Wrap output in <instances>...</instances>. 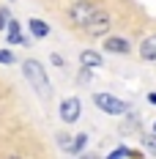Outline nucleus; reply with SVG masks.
Segmentation results:
<instances>
[{
    "label": "nucleus",
    "mask_w": 156,
    "mask_h": 159,
    "mask_svg": "<svg viewBox=\"0 0 156 159\" xmlns=\"http://www.w3.org/2000/svg\"><path fill=\"white\" fill-rule=\"evenodd\" d=\"M16 58H14V52L11 49H0V63H14Z\"/></svg>",
    "instance_id": "obj_14"
},
{
    "label": "nucleus",
    "mask_w": 156,
    "mask_h": 159,
    "mask_svg": "<svg viewBox=\"0 0 156 159\" xmlns=\"http://www.w3.org/2000/svg\"><path fill=\"white\" fill-rule=\"evenodd\" d=\"M112 25H115V16L109 14L107 8H99V11L88 19V25L82 28V36H85V39H91V41H96V39H104V36H109Z\"/></svg>",
    "instance_id": "obj_3"
},
{
    "label": "nucleus",
    "mask_w": 156,
    "mask_h": 159,
    "mask_svg": "<svg viewBox=\"0 0 156 159\" xmlns=\"http://www.w3.org/2000/svg\"><path fill=\"white\" fill-rule=\"evenodd\" d=\"M142 143H145V148L151 154H156V137H142Z\"/></svg>",
    "instance_id": "obj_16"
},
{
    "label": "nucleus",
    "mask_w": 156,
    "mask_h": 159,
    "mask_svg": "<svg viewBox=\"0 0 156 159\" xmlns=\"http://www.w3.org/2000/svg\"><path fill=\"white\" fill-rule=\"evenodd\" d=\"M79 63L82 66H101V55H99V52H93V49H82V52H79Z\"/></svg>",
    "instance_id": "obj_9"
},
{
    "label": "nucleus",
    "mask_w": 156,
    "mask_h": 159,
    "mask_svg": "<svg viewBox=\"0 0 156 159\" xmlns=\"http://www.w3.org/2000/svg\"><path fill=\"white\" fill-rule=\"evenodd\" d=\"M148 102H151V104H156V91H154V93H148Z\"/></svg>",
    "instance_id": "obj_18"
},
{
    "label": "nucleus",
    "mask_w": 156,
    "mask_h": 159,
    "mask_svg": "<svg viewBox=\"0 0 156 159\" xmlns=\"http://www.w3.org/2000/svg\"><path fill=\"white\" fill-rule=\"evenodd\" d=\"M8 22H11V11H8V6H3L0 8V33L8 28Z\"/></svg>",
    "instance_id": "obj_12"
},
{
    "label": "nucleus",
    "mask_w": 156,
    "mask_h": 159,
    "mask_svg": "<svg viewBox=\"0 0 156 159\" xmlns=\"http://www.w3.org/2000/svg\"><path fill=\"white\" fill-rule=\"evenodd\" d=\"M79 118V99L71 96V99H63L60 102V121L63 124H74Z\"/></svg>",
    "instance_id": "obj_5"
},
{
    "label": "nucleus",
    "mask_w": 156,
    "mask_h": 159,
    "mask_svg": "<svg viewBox=\"0 0 156 159\" xmlns=\"http://www.w3.org/2000/svg\"><path fill=\"white\" fill-rule=\"evenodd\" d=\"M101 6H99V0H77V3H71L69 6V11H66V25L69 28H74V30H82L85 25H88V19L99 11Z\"/></svg>",
    "instance_id": "obj_2"
},
{
    "label": "nucleus",
    "mask_w": 156,
    "mask_h": 159,
    "mask_svg": "<svg viewBox=\"0 0 156 159\" xmlns=\"http://www.w3.org/2000/svg\"><path fill=\"white\" fill-rule=\"evenodd\" d=\"M115 157H134V159H140L142 151H134V148H126V145H121V148H112V151H109V159H115Z\"/></svg>",
    "instance_id": "obj_10"
},
{
    "label": "nucleus",
    "mask_w": 156,
    "mask_h": 159,
    "mask_svg": "<svg viewBox=\"0 0 156 159\" xmlns=\"http://www.w3.org/2000/svg\"><path fill=\"white\" fill-rule=\"evenodd\" d=\"M22 74H25V80L33 85V91L41 96L44 102H49V96H52V85H49V80H47L44 63L36 61V58H28V61L22 63Z\"/></svg>",
    "instance_id": "obj_1"
},
{
    "label": "nucleus",
    "mask_w": 156,
    "mask_h": 159,
    "mask_svg": "<svg viewBox=\"0 0 156 159\" xmlns=\"http://www.w3.org/2000/svg\"><path fill=\"white\" fill-rule=\"evenodd\" d=\"M93 80V74H91V66H82L79 69V82H91Z\"/></svg>",
    "instance_id": "obj_15"
},
{
    "label": "nucleus",
    "mask_w": 156,
    "mask_h": 159,
    "mask_svg": "<svg viewBox=\"0 0 156 159\" xmlns=\"http://www.w3.org/2000/svg\"><path fill=\"white\" fill-rule=\"evenodd\" d=\"M154 132H156V124H154Z\"/></svg>",
    "instance_id": "obj_19"
},
{
    "label": "nucleus",
    "mask_w": 156,
    "mask_h": 159,
    "mask_svg": "<svg viewBox=\"0 0 156 159\" xmlns=\"http://www.w3.org/2000/svg\"><path fill=\"white\" fill-rule=\"evenodd\" d=\"M93 102H96V107L104 112V115H123V112L129 110V104L121 102V99H115L112 93H96Z\"/></svg>",
    "instance_id": "obj_4"
},
{
    "label": "nucleus",
    "mask_w": 156,
    "mask_h": 159,
    "mask_svg": "<svg viewBox=\"0 0 156 159\" xmlns=\"http://www.w3.org/2000/svg\"><path fill=\"white\" fill-rule=\"evenodd\" d=\"M28 28H30V33L36 36V39H47L49 36V25L44 22V19H36V16H33L30 22H28Z\"/></svg>",
    "instance_id": "obj_8"
},
{
    "label": "nucleus",
    "mask_w": 156,
    "mask_h": 159,
    "mask_svg": "<svg viewBox=\"0 0 156 159\" xmlns=\"http://www.w3.org/2000/svg\"><path fill=\"white\" fill-rule=\"evenodd\" d=\"M52 63H55V66H66V61H63L58 52H52Z\"/></svg>",
    "instance_id": "obj_17"
},
{
    "label": "nucleus",
    "mask_w": 156,
    "mask_h": 159,
    "mask_svg": "<svg viewBox=\"0 0 156 159\" xmlns=\"http://www.w3.org/2000/svg\"><path fill=\"white\" fill-rule=\"evenodd\" d=\"M55 137H58V145H60L63 151H69V148H71V134L60 132V134H55Z\"/></svg>",
    "instance_id": "obj_13"
},
{
    "label": "nucleus",
    "mask_w": 156,
    "mask_h": 159,
    "mask_svg": "<svg viewBox=\"0 0 156 159\" xmlns=\"http://www.w3.org/2000/svg\"><path fill=\"white\" fill-rule=\"evenodd\" d=\"M104 49L112 52V55H129L131 52V44H129V39H123V36H104Z\"/></svg>",
    "instance_id": "obj_6"
},
{
    "label": "nucleus",
    "mask_w": 156,
    "mask_h": 159,
    "mask_svg": "<svg viewBox=\"0 0 156 159\" xmlns=\"http://www.w3.org/2000/svg\"><path fill=\"white\" fill-rule=\"evenodd\" d=\"M137 55H140V61H145V63H156V33L148 36V39H142Z\"/></svg>",
    "instance_id": "obj_7"
},
{
    "label": "nucleus",
    "mask_w": 156,
    "mask_h": 159,
    "mask_svg": "<svg viewBox=\"0 0 156 159\" xmlns=\"http://www.w3.org/2000/svg\"><path fill=\"white\" fill-rule=\"evenodd\" d=\"M88 143V134H74V140H71V148H69V154H79L82 148Z\"/></svg>",
    "instance_id": "obj_11"
}]
</instances>
